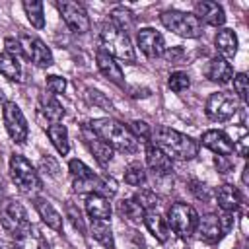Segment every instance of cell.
<instances>
[{"instance_id":"obj_1","label":"cell","mask_w":249,"mask_h":249,"mask_svg":"<svg viewBox=\"0 0 249 249\" xmlns=\"http://www.w3.org/2000/svg\"><path fill=\"white\" fill-rule=\"evenodd\" d=\"M88 126L113 150H119L124 154H134L138 150V138L130 132L126 124H123L117 119H109V117L91 119Z\"/></svg>"},{"instance_id":"obj_2","label":"cell","mask_w":249,"mask_h":249,"mask_svg":"<svg viewBox=\"0 0 249 249\" xmlns=\"http://www.w3.org/2000/svg\"><path fill=\"white\" fill-rule=\"evenodd\" d=\"M158 148H161L171 160H193L198 156V142L175 128L169 126H156L152 130V138Z\"/></svg>"},{"instance_id":"obj_3","label":"cell","mask_w":249,"mask_h":249,"mask_svg":"<svg viewBox=\"0 0 249 249\" xmlns=\"http://www.w3.org/2000/svg\"><path fill=\"white\" fill-rule=\"evenodd\" d=\"M99 41H101V51H105L109 56L124 60L128 64L136 62V53H134V47L130 43V37L126 33H123L121 29H117L115 25L105 23L101 27Z\"/></svg>"},{"instance_id":"obj_4","label":"cell","mask_w":249,"mask_h":249,"mask_svg":"<svg viewBox=\"0 0 249 249\" xmlns=\"http://www.w3.org/2000/svg\"><path fill=\"white\" fill-rule=\"evenodd\" d=\"M0 224L4 228V231L16 241L21 235H25L31 230V222L27 218V212L23 208V204L16 198H8L4 202H0Z\"/></svg>"},{"instance_id":"obj_5","label":"cell","mask_w":249,"mask_h":249,"mask_svg":"<svg viewBox=\"0 0 249 249\" xmlns=\"http://www.w3.org/2000/svg\"><path fill=\"white\" fill-rule=\"evenodd\" d=\"M163 27H167L169 31H173L179 37L185 39H196L202 35V23L198 21V18L191 12H181V10H165L160 16Z\"/></svg>"},{"instance_id":"obj_6","label":"cell","mask_w":249,"mask_h":249,"mask_svg":"<svg viewBox=\"0 0 249 249\" xmlns=\"http://www.w3.org/2000/svg\"><path fill=\"white\" fill-rule=\"evenodd\" d=\"M167 228L177 233L179 237L187 239L195 233L196 222H198V212L187 204V202H173L167 210Z\"/></svg>"},{"instance_id":"obj_7","label":"cell","mask_w":249,"mask_h":249,"mask_svg":"<svg viewBox=\"0 0 249 249\" xmlns=\"http://www.w3.org/2000/svg\"><path fill=\"white\" fill-rule=\"evenodd\" d=\"M231 226H233L231 212H220V214L210 212V214H204L202 218L198 216L195 233H198V237L206 243H216L231 230Z\"/></svg>"},{"instance_id":"obj_8","label":"cell","mask_w":249,"mask_h":249,"mask_svg":"<svg viewBox=\"0 0 249 249\" xmlns=\"http://www.w3.org/2000/svg\"><path fill=\"white\" fill-rule=\"evenodd\" d=\"M10 177L21 193L33 195L41 189V181H39V175H37L35 167L21 154H14L10 158Z\"/></svg>"},{"instance_id":"obj_9","label":"cell","mask_w":249,"mask_h":249,"mask_svg":"<svg viewBox=\"0 0 249 249\" xmlns=\"http://www.w3.org/2000/svg\"><path fill=\"white\" fill-rule=\"evenodd\" d=\"M237 109H239L237 107V97L233 93H228V91L210 93L208 99H206V105H204L206 115L212 121H218V123H224V121L231 119L237 113Z\"/></svg>"},{"instance_id":"obj_10","label":"cell","mask_w":249,"mask_h":249,"mask_svg":"<svg viewBox=\"0 0 249 249\" xmlns=\"http://www.w3.org/2000/svg\"><path fill=\"white\" fill-rule=\"evenodd\" d=\"M2 119H4V126L10 134V138L16 142V144H23L27 140V134H29V126H27V121L19 109L18 103L14 101H4V107H2Z\"/></svg>"},{"instance_id":"obj_11","label":"cell","mask_w":249,"mask_h":249,"mask_svg":"<svg viewBox=\"0 0 249 249\" xmlns=\"http://www.w3.org/2000/svg\"><path fill=\"white\" fill-rule=\"evenodd\" d=\"M56 8L64 19V23L68 25L70 31L82 35V33H88L91 23H89V16L88 12L84 10V6L80 2H72V0H60L56 2Z\"/></svg>"},{"instance_id":"obj_12","label":"cell","mask_w":249,"mask_h":249,"mask_svg":"<svg viewBox=\"0 0 249 249\" xmlns=\"http://www.w3.org/2000/svg\"><path fill=\"white\" fill-rule=\"evenodd\" d=\"M19 45H21V53H23V58L33 62L35 66L39 68H49L53 64V53L51 49L39 39V37H33V35H19L18 37Z\"/></svg>"},{"instance_id":"obj_13","label":"cell","mask_w":249,"mask_h":249,"mask_svg":"<svg viewBox=\"0 0 249 249\" xmlns=\"http://www.w3.org/2000/svg\"><path fill=\"white\" fill-rule=\"evenodd\" d=\"M80 136H82L86 148L89 150V154L95 158V161H97L101 167H105V165L113 160V148L107 146L88 124H84V126L80 128Z\"/></svg>"},{"instance_id":"obj_14","label":"cell","mask_w":249,"mask_h":249,"mask_svg":"<svg viewBox=\"0 0 249 249\" xmlns=\"http://www.w3.org/2000/svg\"><path fill=\"white\" fill-rule=\"evenodd\" d=\"M136 43L140 47V51L148 56V58H158L163 54L165 51V41L163 35L160 31H156L154 27H144L136 33Z\"/></svg>"},{"instance_id":"obj_15","label":"cell","mask_w":249,"mask_h":249,"mask_svg":"<svg viewBox=\"0 0 249 249\" xmlns=\"http://www.w3.org/2000/svg\"><path fill=\"white\" fill-rule=\"evenodd\" d=\"M37 115H39V119L45 123L43 126L47 128L49 124H54V123H60V121H62V117H64V107L58 103L56 95H53V93H43V95L39 97Z\"/></svg>"},{"instance_id":"obj_16","label":"cell","mask_w":249,"mask_h":249,"mask_svg":"<svg viewBox=\"0 0 249 249\" xmlns=\"http://www.w3.org/2000/svg\"><path fill=\"white\" fill-rule=\"evenodd\" d=\"M146 163L156 175H169L173 171V160L154 142H146Z\"/></svg>"},{"instance_id":"obj_17","label":"cell","mask_w":249,"mask_h":249,"mask_svg":"<svg viewBox=\"0 0 249 249\" xmlns=\"http://www.w3.org/2000/svg\"><path fill=\"white\" fill-rule=\"evenodd\" d=\"M195 16L198 18L200 23L204 21V23L214 25V27H220V25H224V21H226L224 8H222L218 2H212V0L196 2V4H195Z\"/></svg>"},{"instance_id":"obj_18","label":"cell","mask_w":249,"mask_h":249,"mask_svg":"<svg viewBox=\"0 0 249 249\" xmlns=\"http://www.w3.org/2000/svg\"><path fill=\"white\" fill-rule=\"evenodd\" d=\"M95 62H97L99 72H101L109 82H113V84L119 86V88H124V74H123L119 62H115L113 56H109L105 51L99 49V51L95 53Z\"/></svg>"},{"instance_id":"obj_19","label":"cell","mask_w":249,"mask_h":249,"mask_svg":"<svg viewBox=\"0 0 249 249\" xmlns=\"http://www.w3.org/2000/svg\"><path fill=\"white\" fill-rule=\"evenodd\" d=\"M200 142H202L204 148L212 150L216 156H230V154H233V142H231L230 136H228L226 132H222V130H216V128L206 130V132L202 134Z\"/></svg>"},{"instance_id":"obj_20","label":"cell","mask_w":249,"mask_h":249,"mask_svg":"<svg viewBox=\"0 0 249 249\" xmlns=\"http://www.w3.org/2000/svg\"><path fill=\"white\" fill-rule=\"evenodd\" d=\"M216 202L222 208V212H235L241 206V193L233 185H220L216 191Z\"/></svg>"},{"instance_id":"obj_21","label":"cell","mask_w":249,"mask_h":249,"mask_svg":"<svg viewBox=\"0 0 249 249\" xmlns=\"http://www.w3.org/2000/svg\"><path fill=\"white\" fill-rule=\"evenodd\" d=\"M206 76L210 82L214 84H228L231 78H233V68L231 64L222 58V56H214L210 62H208V68H206Z\"/></svg>"},{"instance_id":"obj_22","label":"cell","mask_w":249,"mask_h":249,"mask_svg":"<svg viewBox=\"0 0 249 249\" xmlns=\"http://www.w3.org/2000/svg\"><path fill=\"white\" fill-rule=\"evenodd\" d=\"M86 212L91 220H109L111 218V202L103 195H88L86 196Z\"/></svg>"},{"instance_id":"obj_23","label":"cell","mask_w":249,"mask_h":249,"mask_svg":"<svg viewBox=\"0 0 249 249\" xmlns=\"http://www.w3.org/2000/svg\"><path fill=\"white\" fill-rule=\"evenodd\" d=\"M33 204H35V210L39 212V218L43 220V224H47V228H51L54 231L62 230V216L47 198H35Z\"/></svg>"},{"instance_id":"obj_24","label":"cell","mask_w":249,"mask_h":249,"mask_svg":"<svg viewBox=\"0 0 249 249\" xmlns=\"http://www.w3.org/2000/svg\"><path fill=\"white\" fill-rule=\"evenodd\" d=\"M142 222L146 224L148 231L156 237V241L165 243V241L169 239V228H167V222H165V218H163L160 212H156V210H148V212L144 214V220H142Z\"/></svg>"},{"instance_id":"obj_25","label":"cell","mask_w":249,"mask_h":249,"mask_svg":"<svg viewBox=\"0 0 249 249\" xmlns=\"http://www.w3.org/2000/svg\"><path fill=\"white\" fill-rule=\"evenodd\" d=\"M214 45L220 51L222 58H233L237 53V35L233 29L230 27H222L216 37H214Z\"/></svg>"},{"instance_id":"obj_26","label":"cell","mask_w":249,"mask_h":249,"mask_svg":"<svg viewBox=\"0 0 249 249\" xmlns=\"http://www.w3.org/2000/svg\"><path fill=\"white\" fill-rule=\"evenodd\" d=\"M89 233L91 237L101 243L105 249H115V239H113V231H111V226L109 222L105 220H91L89 224Z\"/></svg>"},{"instance_id":"obj_27","label":"cell","mask_w":249,"mask_h":249,"mask_svg":"<svg viewBox=\"0 0 249 249\" xmlns=\"http://www.w3.org/2000/svg\"><path fill=\"white\" fill-rule=\"evenodd\" d=\"M47 134H49L53 146L56 148V152L62 154V156H66L68 150H70V142H68V130H66V126L60 124V123L49 124V126H47Z\"/></svg>"},{"instance_id":"obj_28","label":"cell","mask_w":249,"mask_h":249,"mask_svg":"<svg viewBox=\"0 0 249 249\" xmlns=\"http://www.w3.org/2000/svg\"><path fill=\"white\" fill-rule=\"evenodd\" d=\"M16 245L18 249H51V243L35 226H31V230L25 235L16 239Z\"/></svg>"},{"instance_id":"obj_29","label":"cell","mask_w":249,"mask_h":249,"mask_svg":"<svg viewBox=\"0 0 249 249\" xmlns=\"http://www.w3.org/2000/svg\"><path fill=\"white\" fill-rule=\"evenodd\" d=\"M111 25H115L117 29H121L123 33H126L128 35V31L134 27V16H132V12L128 10V8H124V6H117V8H113L111 10Z\"/></svg>"},{"instance_id":"obj_30","label":"cell","mask_w":249,"mask_h":249,"mask_svg":"<svg viewBox=\"0 0 249 249\" xmlns=\"http://www.w3.org/2000/svg\"><path fill=\"white\" fill-rule=\"evenodd\" d=\"M119 212H121L123 218H126V220H130V222H134V224L142 222V220H144V214H146V210L142 208V204H140L134 196L123 198V200L119 202Z\"/></svg>"},{"instance_id":"obj_31","label":"cell","mask_w":249,"mask_h":249,"mask_svg":"<svg viewBox=\"0 0 249 249\" xmlns=\"http://www.w3.org/2000/svg\"><path fill=\"white\" fill-rule=\"evenodd\" d=\"M0 74L12 82H21V66H19L18 58L8 54L6 51L0 53Z\"/></svg>"},{"instance_id":"obj_32","label":"cell","mask_w":249,"mask_h":249,"mask_svg":"<svg viewBox=\"0 0 249 249\" xmlns=\"http://www.w3.org/2000/svg\"><path fill=\"white\" fill-rule=\"evenodd\" d=\"M146 167L140 161H130L124 167V183L130 187H144L146 185Z\"/></svg>"},{"instance_id":"obj_33","label":"cell","mask_w":249,"mask_h":249,"mask_svg":"<svg viewBox=\"0 0 249 249\" xmlns=\"http://www.w3.org/2000/svg\"><path fill=\"white\" fill-rule=\"evenodd\" d=\"M21 6H23V12H25L29 23H31L33 27H37V29H43V27H45L43 4H41V2H29V0H25Z\"/></svg>"},{"instance_id":"obj_34","label":"cell","mask_w":249,"mask_h":249,"mask_svg":"<svg viewBox=\"0 0 249 249\" xmlns=\"http://www.w3.org/2000/svg\"><path fill=\"white\" fill-rule=\"evenodd\" d=\"M167 86H169V89H173L175 93H181V91L189 89L191 78H189L187 72L177 70V72H171V76H169V80H167Z\"/></svg>"},{"instance_id":"obj_35","label":"cell","mask_w":249,"mask_h":249,"mask_svg":"<svg viewBox=\"0 0 249 249\" xmlns=\"http://www.w3.org/2000/svg\"><path fill=\"white\" fill-rule=\"evenodd\" d=\"M66 218L70 220V224H72L80 233H86V224H84L82 212H80V208L74 206L72 202H66Z\"/></svg>"},{"instance_id":"obj_36","label":"cell","mask_w":249,"mask_h":249,"mask_svg":"<svg viewBox=\"0 0 249 249\" xmlns=\"http://www.w3.org/2000/svg\"><path fill=\"white\" fill-rule=\"evenodd\" d=\"M86 97H88V101L91 105H95V107H99L103 111H111L113 109V103L101 91H97V89H86Z\"/></svg>"},{"instance_id":"obj_37","label":"cell","mask_w":249,"mask_h":249,"mask_svg":"<svg viewBox=\"0 0 249 249\" xmlns=\"http://www.w3.org/2000/svg\"><path fill=\"white\" fill-rule=\"evenodd\" d=\"M247 88H249V78L245 72H237L233 74V89L237 93V97L245 103L247 101Z\"/></svg>"},{"instance_id":"obj_38","label":"cell","mask_w":249,"mask_h":249,"mask_svg":"<svg viewBox=\"0 0 249 249\" xmlns=\"http://www.w3.org/2000/svg\"><path fill=\"white\" fill-rule=\"evenodd\" d=\"M134 198L142 204V208L148 212V210H154V206L158 204V195L150 189H140V193L134 195Z\"/></svg>"},{"instance_id":"obj_39","label":"cell","mask_w":249,"mask_h":249,"mask_svg":"<svg viewBox=\"0 0 249 249\" xmlns=\"http://www.w3.org/2000/svg\"><path fill=\"white\" fill-rule=\"evenodd\" d=\"M130 132L136 136V138H142V140H146V142H150V138H152V128H150V124L146 123V121H140V119H136V121H132L130 123Z\"/></svg>"},{"instance_id":"obj_40","label":"cell","mask_w":249,"mask_h":249,"mask_svg":"<svg viewBox=\"0 0 249 249\" xmlns=\"http://www.w3.org/2000/svg\"><path fill=\"white\" fill-rule=\"evenodd\" d=\"M68 171H70V175L74 179H86V177H89L93 173L82 160H70L68 161Z\"/></svg>"},{"instance_id":"obj_41","label":"cell","mask_w":249,"mask_h":249,"mask_svg":"<svg viewBox=\"0 0 249 249\" xmlns=\"http://www.w3.org/2000/svg\"><path fill=\"white\" fill-rule=\"evenodd\" d=\"M66 89V78L62 76H56V74H51L47 76V91L53 93V95H58Z\"/></svg>"},{"instance_id":"obj_42","label":"cell","mask_w":249,"mask_h":249,"mask_svg":"<svg viewBox=\"0 0 249 249\" xmlns=\"http://www.w3.org/2000/svg\"><path fill=\"white\" fill-rule=\"evenodd\" d=\"M4 49H6V53L8 54H12L14 58H23V53H21V45H19V41L16 39V37H6L4 39Z\"/></svg>"},{"instance_id":"obj_43","label":"cell","mask_w":249,"mask_h":249,"mask_svg":"<svg viewBox=\"0 0 249 249\" xmlns=\"http://www.w3.org/2000/svg\"><path fill=\"white\" fill-rule=\"evenodd\" d=\"M191 191L195 193L196 198H202V200H210V191L204 183L200 181H191Z\"/></svg>"},{"instance_id":"obj_44","label":"cell","mask_w":249,"mask_h":249,"mask_svg":"<svg viewBox=\"0 0 249 249\" xmlns=\"http://www.w3.org/2000/svg\"><path fill=\"white\" fill-rule=\"evenodd\" d=\"M214 165H216V169L220 173H230L231 167H233V163H231V160L228 156H216L214 158Z\"/></svg>"},{"instance_id":"obj_45","label":"cell","mask_w":249,"mask_h":249,"mask_svg":"<svg viewBox=\"0 0 249 249\" xmlns=\"http://www.w3.org/2000/svg\"><path fill=\"white\" fill-rule=\"evenodd\" d=\"M163 54H165V58H167L169 62H179L181 56H183V49H179V47H171L169 51H163Z\"/></svg>"},{"instance_id":"obj_46","label":"cell","mask_w":249,"mask_h":249,"mask_svg":"<svg viewBox=\"0 0 249 249\" xmlns=\"http://www.w3.org/2000/svg\"><path fill=\"white\" fill-rule=\"evenodd\" d=\"M233 152H237L241 158L247 156V136H243V138L239 140V144H233Z\"/></svg>"},{"instance_id":"obj_47","label":"cell","mask_w":249,"mask_h":249,"mask_svg":"<svg viewBox=\"0 0 249 249\" xmlns=\"http://www.w3.org/2000/svg\"><path fill=\"white\" fill-rule=\"evenodd\" d=\"M130 95L132 97H148L150 95V89L148 88H130Z\"/></svg>"},{"instance_id":"obj_48","label":"cell","mask_w":249,"mask_h":249,"mask_svg":"<svg viewBox=\"0 0 249 249\" xmlns=\"http://www.w3.org/2000/svg\"><path fill=\"white\" fill-rule=\"evenodd\" d=\"M0 249H18V245H16V243H10V241L0 239Z\"/></svg>"},{"instance_id":"obj_49","label":"cell","mask_w":249,"mask_h":249,"mask_svg":"<svg viewBox=\"0 0 249 249\" xmlns=\"http://www.w3.org/2000/svg\"><path fill=\"white\" fill-rule=\"evenodd\" d=\"M247 171H249V167L245 165V167H243V177H241V181H243V185H247Z\"/></svg>"},{"instance_id":"obj_50","label":"cell","mask_w":249,"mask_h":249,"mask_svg":"<svg viewBox=\"0 0 249 249\" xmlns=\"http://www.w3.org/2000/svg\"><path fill=\"white\" fill-rule=\"evenodd\" d=\"M0 99H4V91L2 89H0Z\"/></svg>"},{"instance_id":"obj_51","label":"cell","mask_w":249,"mask_h":249,"mask_svg":"<svg viewBox=\"0 0 249 249\" xmlns=\"http://www.w3.org/2000/svg\"><path fill=\"white\" fill-rule=\"evenodd\" d=\"M0 196H2V187H0ZM0 202H2V200H0Z\"/></svg>"}]
</instances>
